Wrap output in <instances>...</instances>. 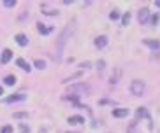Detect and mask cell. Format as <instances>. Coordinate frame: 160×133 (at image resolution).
<instances>
[{
	"mask_svg": "<svg viewBox=\"0 0 160 133\" xmlns=\"http://www.w3.org/2000/svg\"><path fill=\"white\" fill-rule=\"evenodd\" d=\"M130 91H132V95L136 96H141L144 93V82L142 81H132V84H130Z\"/></svg>",
	"mask_w": 160,
	"mask_h": 133,
	"instance_id": "obj_1",
	"label": "cell"
},
{
	"mask_svg": "<svg viewBox=\"0 0 160 133\" xmlns=\"http://www.w3.org/2000/svg\"><path fill=\"white\" fill-rule=\"evenodd\" d=\"M69 33H70V28H65L60 33V39H58V53H57L58 56H62V53H63V46H65V42H67Z\"/></svg>",
	"mask_w": 160,
	"mask_h": 133,
	"instance_id": "obj_2",
	"label": "cell"
},
{
	"mask_svg": "<svg viewBox=\"0 0 160 133\" xmlns=\"http://www.w3.org/2000/svg\"><path fill=\"white\" fill-rule=\"evenodd\" d=\"M148 16H150V9H141L139 11V16H137V19H139V25H146V21H148Z\"/></svg>",
	"mask_w": 160,
	"mask_h": 133,
	"instance_id": "obj_3",
	"label": "cell"
},
{
	"mask_svg": "<svg viewBox=\"0 0 160 133\" xmlns=\"http://www.w3.org/2000/svg\"><path fill=\"white\" fill-rule=\"evenodd\" d=\"M11 58H12V51H11V49H4V53H2V58H0L2 65L9 63V61H11Z\"/></svg>",
	"mask_w": 160,
	"mask_h": 133,
	"instance_id": "obj_4",
	"label": "cell"
},
{
	"mask_svg": "<svg viewBox=\"0 0 160 133\" xmlns=\"http://www.w3.org/2000/svg\"><path fill=\"white\" fill-rule=\"evenodd\" d=\"M40 11H42V14H48V16H57V14H58V11H57V9H49L46 4H42V5H40Z\"/></svg>",
	"mask_w": 160,
	"mask_h": 133,
	"instance_id": "obj_5",
	"label": "cell"
},
{
	"mask_svg": "<svg viewBox=\"0 0 160 133\" xmlns=\"http://www.w3.org/2000/svg\"><path fill=\"white\" fill-rule=\"evenodd\" d=\"M25 98H26V95L18 93V95H12V96H9V98H5V102H7V103H12V102H23Z\"/></svg>",
	"mask_w": 160,
	"mask_h": 133,
	"instance_id": "obj_6",
	"label": "cell"
},
{
	"mask_svg": "<svg viewBox=\"0 0 160 133\" xmlns=\"http://www.w3.org/2000/svg\"><path fill=\"white\" fill-rule=\"evenodd\" d=\"M16 65L20 67L21 70H25V72H30V68H32V67H30V65H28L23 58H18V60H16Z\"/></svg>",
	"mask_w": 160,
	"mask_h": 133,
	"instance_id": "obj_7",
	"label": "cell"
},
{
	"mask_svg": "<svg viewBox=\"0 0 160 133\" xmlns=\"http://www.w3.org/2000/svg\"><path fill=\"white\" fill-rule=\"evenodd\" d=\"M95 46H97L99 49L106 47V46H107V37H106V35H100V37H97V39H95Z\"/></svg>",
	"mask_w": 160,
	"mask_h": 133,
	"instance_id": "obj_8",
	"label": "cell"
},
{
	"mask_svg": "<svg viewBox=\"0 0 160 133\" xmlns=\"http://www.w3.org/2000/svg\"><path fill=\"white\" fill-rule=\"evenodd\" d=\"M128 116V109H114L113 110V117H127Z\"/></svg>",
	"mask_w": 160,
	"mask_h": 133,
	"instance_id": "obj_9",
	"label": "cell"
},
{
	"mask_svg": "<svg viewBox=\"0 0 160 133\" xmlns=\"http://www.w3.org/2000/svg\"><path fill=\"white\" fill-rule=\"evenodd\" d=\"M84 123V117L81 116H70L69 117V124H83Z\"/></svg>",
	"mask_w": 160,
	"mask_h": 133,
	"instance_id": "obj_10",
	"label": "cell"
},
{
	"mask_svg": "<svg viewBox=\"0 0 160 133\" xmlns=\"http://www.w3.org/2000/svg\"><path fill=\"white\" fill-rule=\"evenodd\" d=\"M14 39H16V42H18L20 46H23V47L28 44V39H26V35H23V33H18V35H16Z\"/></svg>",
	"mask_w": 160,
	"mask_h": 133,
	"instance_id": "obj_11",
	"label": "cell"
},
{
	"mask_svg": "<svg viewBox=\"0 0 160 133\" xmlns=\"http://www.w3.org/2000/svg\"><path fill=\"white\" fill-rule=\"evenodd\" d=\"M37 30H39L40 33H44V35H46V33H49V32H51L53 28H48V26H44L42 23H39V25H37Z\"/></svg>",
	"mask_w": 160,
	"mask_h": 133,
	"instance_id": "obj_12",
	"label": "cell"
},
{
	"mask_svg": "<svg viewBox=\"0 0 160 133\" xmlns=\"http://www.w3.org/2000/svg\"><path fill=\"white\" fill-rule=\"evenodd\" d=\"M144 44L150 46V47H153V49H160V44L157 42V40H155V42H153V40H144Z\"/></svg>",
	"mask_w": 160,
	"mask_h": 133,
	"instance_id": "obj_13",
	"label": "cell"
},
{
	"mask_svg": "<svg viewBox=\"0 0 160 133\" xmlns=\"http://www.w3.org/2000/svg\"><path fill=\"white\" fill-rule=\"evenodd\" d=\"M4 82H5L7 86H12V84L16 82V77H14V76H7L5 79H4Z\"/></svg>",
	"mask_w": 160,
	"mask_h": 133,
	"instance_id": "obj_14",
	"label": "cell"
},
{
	"mask_svg": "<svg viewBox=\"0 0 160 133\" xmlns=\"http://www.w3.org/2000/svg\"><path fill=\"white\" fill-rule=\"evenodd\" d=\"M137 117H148L150 119V116H148V112H146V109H137Z\"/></svg>",
	"mask_w": 160,
	"mask_h": 133,
	"instance_id": "obj_15",
	"label": "cell"
},
{
	"mask_svg": "<svg viewBox=\"0 0 160 133\" xmlns=\"http://www.w3.org/2000/svg\"><path fill=\"white\" fill-rule=\"evenodd\" d=\"M26 116H28V112H14L12 117H14V119H23V117H26Z\"/></svg>",
	"mask_w": 160,
	"mask_h": 133,
	"instance_id": "obj_16",
	"label": "cell"
},
{
	"mask_svg": "<svg viewBox=\"0 0 160 133\" xmlns=\"http://www.w3.org/2000/svg\"><path fill=\"white\" fill-rule=\"evenodd\" d=\"M128 21H130V12H125L123 18H121V23L123 25H128Z\"/></svg>",
	"mask_w": 160,
	"mask_h": 133,
	"instance_id": "obj_17",
	"label": "cell"
},
{
	"mask_svg": "<svg viewBox=\"0 0 160 133\" xmlns=\"http://www.w3.org/2000/svg\"><path fill=\"white\" fill-rule=\"evenodd\" d=\"M35 67H37L39 70H42V68H46V63H44L42 60H35Z\"/></svg>",
	"mask_w": 160,
	"mask_h": 133,
	"instance_id": "obj_18",
	"label": "cell"
},
{
	"mask_svg": "<svg viewBox=\"0 0 160 133\" xmlns=\"http://www.w3.org/2000/svg\"><path fill=\"white\" fill-rule=\"evenodd\" d=\"M109 18L114 21V19H118V18H120V12H118V11H111V12H109Z\"/></svg>",
	"mask_w": 160,
	"mask_h": 133,
	"instance_id": "obj_19",
	"label": "cell"
},
{
	"mask_svg": "<svg viewBox=\"0 0 160 133\" xmlns=\"http://www.w3.org/2000/svg\"><path fill=\"white\" fill-rule=\"evenodd\" d=\"M118 77H120V70H116V74L111 76V84H116L118 82Z\"/></svg>",
	"mask_w": 160,
	"mask_h": 133,
	"instance_id": "obj_20",
	"label": "cell"
},
{
	"mask_svg": "<svg viewBox=\"0 0 160 133\" xmlns=\"http://www.w3.org/2000/svg\"><path fill=\"white\" fill-rule=\"evenodd\" d=\"M159 19H160V14H153L150 21H151V25H157V23H159Z\"/></svg>",
	"mask_w": 160,
	"mask_h": 133,
	"instance_id": "obj_21",
	"label": "cell"
},
{
	"mask_svg": "<svg viewBox=\"0 0 160 133\" xmlns=\"http://www.w3.org/2000/svg\"><path fill=\"white\" fill-rule=\"evenodd\" d=\"M4 5H5V7H14V5H16V2H14V0H5V2H4Z\"/></svg>",
	"mask_w": 160,
	"mask_h": 133,
	"instance_id": "obj_22",
	"label": "cell"
},
{
	"mask_svg": "<svg viewBox=\"0 0 160 133\" xmlns=\"http://www.w3.org/2000/svg\"><path fill=\"white\" fill-rule=\"evenodd\" d=\"M2 133H12V128H11V126H4V128H2Z\"/></svg>",
	"mask_w": 160,
	"mask_h": 133,
	"instance_id": "obj_23",
	"label": "cell"
},
{
	"mask_svg": "<svg viewBox=\"0 0 160 133\" xmlns=\"http://www.w3.org/2000/svg\"><path fill=\"white\" fill-rule=\"evenodd\" d=\"M99 70H100V72L104 70V61H102V60H100V61H99Z\"/></svg>",
	"mask_w": 160,
	"mask_h": 133,
	"instance_id": "obj_24",
	"label": "cell"
},
{
	"mask_svg": "<svg viewBox=\"0 0 160 133\" xmlns=\"http://www.w3.org/2000/svg\"><path fill=\"white\" fill-rule=\"evenodd\" d=\"M21 132H23V133H28V128H26V126H23V124H21Z\"/></svg>",
	"mask_w": 160,
	"mask_h": 133,
	"instance_id": "obj_25",
	"label": "cell"
},
{
	"mask_svg": "<svg viewBox=\"0 0 160 133\" xmlns=\"http://www.w3.org/2000/svg\"><path fill=\"white\" fill-rule=\"evenodd\" d=\"M155 5H157V7H160V0H157V2H155Z\"/></svg>",
	"mask_w": 160,
	"mask_h": 133,
	"instance_id": "obj_26",
	"label": "cell"
},
{
	"mask_svg": "<svg viewBox=\"0 0 160 133\" xmlns=\"http://www.w3.org/2000/svg\"><path fill=\"white\" fill-rule=\"evenodd\" d=\"M0 95H4V88L2 86H0Z\"/></svg>",
	"mask_w": 160,
	"mask_h": 133,
	"instance_id": "obj_27",
	"label": "cell"
}]
</instances>
